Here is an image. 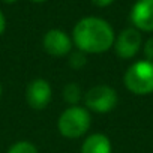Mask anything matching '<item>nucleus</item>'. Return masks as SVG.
<instances>
[{"label":"nucleus","mask_w":153,"mask_h":153,"mask_svg":"<svg viewBox=\"0 0 153 153\" xmlns=\"http://www.w3.org/2000/svg\"><path fill=\"white\" fill-rule=\"evenodd\" d=\"M114 30L102 18L86 17L75 24L72 30V42L76 50L84 54H101L114 45Z\"/></svg>","instance_id":"nucleus-1"},{"label":"nucleus","mask_w":153,"mask_h":153,"mask_svg":"<svg viewBox=\"0 0 153 153\" xmlns=\"http://www.w3.org/2000/svg\"><path fill=\"white\" fill-rule=\"evenodd\" d=\"M92 125V116L87 108L74 105L68 107L57 120L59 132L66 138H80L87 134Z\"/></svg>","instance_id":"nucleus-2"},{"label":"nucleus","mask_w":153,"mask_h":153,"mask_svg":"<svg viewBox=\"0 0 153 153\" xmlns=\"http://www.w3.org/2000/svg\"><path fill=\"white\" fill-rule=\"evenodd\" d=\"M123 83L126 89L138 96L153 93V62L138 60L125 72Z\"/></svg>","instance_id":"nucleus-3"},{"label":"nucleus","mask_w":153,"mask_h":153,"mask_svg":"<svg viewBox=\"0 0 153 153\" xmlns=\"http://www.w3.org/2000/svg\"><path fill=\"white\" fill-rule=\"evenodd\" d=\"M119 95L117 92L107 84H98L87 90L84 95V105L89 111L105 114L113 111L117 107Z\"/></svg>","instance_id":"nucleus-4"},{"label":"nucleus","mask_w":153,"mask_h":153,"mask_svg":"<svg viewBox=\"0 0 153 153\" xmlns=\"http://www.w3.org/2000/svg\"><path fill=\"white\" fill-rule=\"evenodd\" d=\"M141 44H143V38H141V33L140 30H137L135 27H129V29H125L123 32H120V35L114 39V50H116V54L120 57V59H132L137 56V53L140 51L141 48Z\"/></svg>","instance_id":"nucleus-5"},{"label":"nucleus","mask_w":153,"mask_h":153,"mask_svg":"<svg viewBox=\"0 0 153 153\" xmlns=\"http://www.w3.org/2000/svg\"><path fill=\"white\" fill-rule=\"evenodd\" d=\"M72 39L68 33H65L60 29H51L44 35L42 47L45 53H48L53 57H65L69 56L72 51Z\"/></svg>","instance_id":"nucleus-6"},{"label":"nucleus","mask_w":153,"mask_h":153,"mask_svg":"<svg viewBox=\"0 0 153 153\" xmlns=\"http://www.w3.org/2000/svg\"><path fill=\"white\" fill-rule=\"evenodd\" d=\"M53 98V89L44 78H35L26 89V101L33 110H44L48 107Z\"/></svg>","instance_id":"nucleus-7"},{"label":"nucleus","mask_w":153,"mask_h":153,"mask_svg":"<svg viewBox=\"0 0 153 153\" xmlns=\"http://www.w3.org/2000/svg\"><path fill=\"white\" fill-rule=\"evenodd\" d=\"M131 21L140 32H153V0H137L131 9Z\"/></svg>","instance_id":"nucleus-8"},{"label":"nucleus","mask_w":153,"mask_h":153,"mask_svg":"<svg viewBox=\"0 0 153 153\" xmlns=\"http://www.w3.org/2000/svg\"><path fill=\"white\" fill-rule=\"evenodd\" d=\"M111 152L113 147L110 138L101 132L89 135L80 149V153H111Z\"/></svg>","instance_id":"nucleus-9"},{"label":"nucleus","mask_w":153,"mask_h":153,"mask_svg":"<svg viewBox=\"0 0 153 153\" xmlns=\"http://www.w3.org/2000/svg\"><path fill=\"white\" fill-rule=\"evenodd\" d=\"M63 99L66 101V104H69V107L78 105V102L83 99V92L80 86L76 83H68L63 89Z\"/></svg>","instance_id":"nucleus-10"},{"label":"nucleus","mask_w":153,"mask_h":153,"mask_svg":"<svg viewBox=\"0 0 153 153\" xmlns=\"http://www.w3.org/2000/svg\"><path fill=\"white\" fill-rule=\"evenodd\" d=\"M68 63L71 68L74 69H81L83 66H86L87 63V57L83 51L80 50H76V51H71L69 56H68Z\"/></svg>","instance_id":"nucleus-11"},{"label":"nucleus","mask_w":153,"mask_h":153,"mask_svg":"<svg viewBox=\"0 0 153 153\" xmlns=\"http://www.w3.org/2000/svg\"><path fill=\"white\" fill-rule=\"evenodd\" d=\"M8 153H39V152L36 146L30 141H17L9 147Z\"/></svg>","instance_id":"nucleus-12"},{"label":"nucleus","mask_w":153,"mask_h":153,"mask_svg":"<svg viewBox=\"0 0 153 153\" xmlns=\"http://www.w3.org/2000/svg\"><path fill=\"white\" fill-rule=\"evenodd\" d=\"M143 51H144L146 60H150V62H153V38H149V39L146 41Z\"/></svg>","instance_id":"nucleus-13"},{"label":"nucleus","mask_w":153,"mask_h":153,"mask_svg":"<svg viewBox=\"0 0 153 153\" xmlns=\"http://www.w3.org/2000/svg\"><path fill=\"white\" fill-rule=\"evenodd\" d=\"M113 2H114V0H92V3L96 5V6H99V8H105V6L111 5Z\"/></svg>","instance_id":"nucleus-14"},{"label":"nucleus","mask_w":153,"mask_h":153,"mask_svg":"<svg viewBox=\"0 0 153 153\" xmlns=\"http://www.w3.org/2000/svg\"><path fill=\"white\" fill-rule=\"evenodd\" d=\"M5 29H6V20H5V15H3V12L0 11V36L3 35Z\"/></svg>","instance_id":"nucleus-15"},{"label":"nucleus","mask_w":153,"mask_h":153,"mask_svg":"<svg viewBox=\"0 0 153 153\" xmlns=\"http://www.w3.org/2000/svg\"><path fill=\"white\" fill-rule=\"evenodd\" d=\"M5 3H8V5H11V3H15V2H18V0H3Z\"/></svg>","instance_id":"nucleus-16"},{"label":"nucleus","mask_w":153,"mask_h":153,"mask_svg":"<svg viewBox=\"0 0 153 153\" xmlns=\"http://www.w3.org/2000/svg\"><path fill=\"white\" fill-rule=\"evenodd\" d=\"M30 2H35V3H44V2H47V0H30Z\"/></svg>","instance_id":"nucleus-17"},{"label":"nucleus","mask_w":153,"mask_h":153,"mask_svg":"<svg viewBox=\"0 0 153 153\" xmlns=\"http://www.w3.org/2000/svg\"><path fill=\"white\" fill-rule=\"evenodd\" d=\"M0 96H2V84H0Z\"/></svg>","instance_id":"nucleus-18"}]
</instances>
